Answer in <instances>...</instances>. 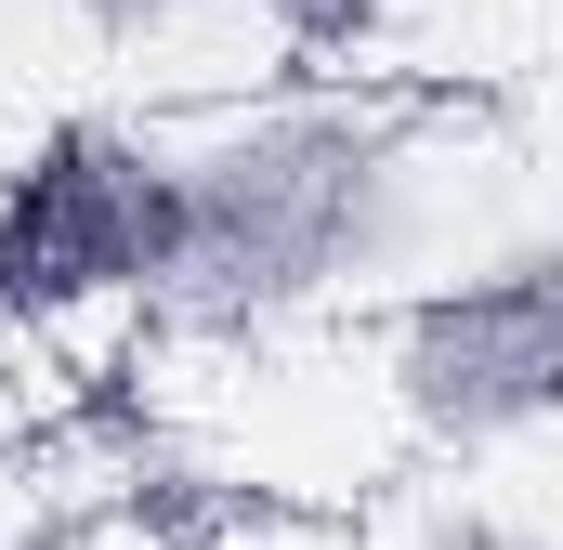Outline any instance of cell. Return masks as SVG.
<instances>
[{"instance_id":"cell-7","label":"cell","mask_w":563,"mask_h":550,"mask_svg":"<svg viewBox=\"0 0 563 550\" xmlns=\"http://www.w3.org/2000/svg\"><path fill=\"white\" fill-rule=\"evenodd\" d=\"M0 550H106V525H92V512H13Z\"/></svg>"},{"instance_id":"cell-3","label":"cell","mask_w":563,"mask_h":550,"mask_svg":"<svg viewBox=\"0 0 563 550\" xmlns=\"http://www.w3.org/2000/svg\"><path fill=\"white\" fill-rule=\"evenodd\" d=\"M380 394L432 459H511L563 432V223L459 250L380 301Z\"/></svg>"},{"instance_id":"cell-5","label":"cell","mask_w":563,"mask_h":550,"mask_svg":"<svg viewBox=\"0 0 563 550\" xmlns=\"http://www.w3.org/2000/svg\"><path fill=\"white\" fill-rule=\"evenodd\" d=\"M263 26H276L301 66H341V53H367V40L394 26V0H276Z\"/></svg>"},{"instance_id":"cell-1","label":"cell","mask_w":563,"mask_h":550,"mask_svg":"<svg viewBox=\"0 0 563 550\" xmlns=\"http://www.w3.org/2000/svg\"><path fill=\"white\" fill-rule=\"evenodd\" d=\"M432 157L380 92H250L184 132V250L157 288L170 341H288L420 263Z\"/></svg>"},{"instance_id":"cell-2","label":"cell","mask_w":563,"mask_h":550,"mask_svg":"<svg viewBox=\"0 0 563 550\" xmlns=\"http://www.w3.org/2000/svg\"><path fill=\"white\" fill-rule=\"evenodd\" d=\"M184 250V119H40L0 157V341L157 315Z\"/></svg>"},{"instance_id":"cell-8","label":"cell","mask_w":563,"mask_h":550,"mask_svg":"<svg viewBox=\"0 0 563 550\" xmlns=\"http://www.w3.org/2000/svg\"><path fill=\"white\" fill-rule=\"evenodd\" d=\"M197 13H276V0H197Z\"/></svg>"},{"instance_id":"cell-6","label":"cell","mask_w":563,"mask_h":550,"mask_svg":"<svg viewBox=\"0 0 563 550\" xmlns=\"http://www.w3.org/2000/svg\"><path fill=\"white\" fill-rule=\"evenodd\" d=\"M66 26H92V40H157L170 13H197V0H53Z\"/></svg>"},{"instance_id":"cell-4","label":"cell","mask_w":563,"mask_h":550,"mask_svg":"<svg viewBox=\"0 0 563 550\" xmlns=\"http://www.w3.org/2000/svg\"><path fill=\"white\" fill-rule=\"evenodd\" d=\"M407 550H563L538 512H511V498H485V485H445L407 512Z\"/></svg>"}]
</instances>
